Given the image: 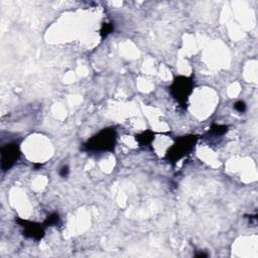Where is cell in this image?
Listing matches in <instances>:
<instances>
[{"label":"cell","mask_w":258,"mask_h":258,"mask_svg":"<svg viewBox=\"0 0 258 258\" xmlns=\"http://www.w3.org/2000/svg\"><path fill=\"white\" fill-rule=\"evenodd\" d=\"M116 142V132L114 129H104L93 136L85 144L88 151L108 152L114 149Z\"/></svg>","instance_id":"6da1fadb"},{"label":"cell","mask_w":258,"mask_h":258,"mask_svg":"<svg viewBox=\"0 0 258 258\" xmlns=\"http://www.w3.org/2000/svg\"><path fill=\"white\" fill-rule=\"evenodd\" d=\"M192 91L193 81L192 79L186 77L176 78L172 86V93L180 104L187 102V99L189 98Z\"/></svg>","instance_id":"7a4b0ae2"},{"label":"cell","mask_w":258,"mask_h":258,"mask_svg":"<svg viewBox=\"0 0 258 258\" xmlns=\"http://www.w3.org/2000/svg\"><path fill=\"white\" fill-rule=\"evenodd\" d=\"M195 136H191V137H182L181 139H179L175 144H173V146L172 149L168 152L167 157L171 160H179L180 158H182L185 155H187V153H189L195 144Z\"/></svg>","instance_id":"3957f363"},{"label":"cell","mask_w":258,"mask_h":258,"mask_svg":"<svg viewBox=\"0 0 258 258\" xmlns=\"http://www.w3.org/2000/svg\"><path fill=\"white\" fill-rule=\"evenodd\" d=\"M20 156L19 145L16 142L4 145L1 150V166L3 172L9 170Z\"/></svg>","instance_id":"277c9868"},{"label":"cell","mask_w":258,"mask_h":258,"mask_svg":"<svg viewBox=\"0 0 258 258\" xmlns=\"http://www.w3.org/2000/svg\"><path fill=\"white\" fill-rule=\"evenodd\" d=\"M22 227H24L23 233L27 237L34 238V239H41L44 235V230L42 229V227H40V225L33 226V223H30V225H25Z\"/></svg>","instance_id":"5b68a950"},{"label":"cell","mask_w":258,"mask_h":258,"mask_svg":"<svg viewBox=\"0 0 258 258\" xmlns=\"http://www.w3.org/2000/svg\"><path fill=\"white\" fill-rule=\"evenodd\" d=\"M59 221V216L57 214H54L53 216H51L50 218L48 217V221H47V225H53V224H57Z\"/></svg>","instance_id":"8992f818"},{"label":"cell","mask_w":258,"mask_h":258,"mask_svg":"<svg viewBox=\"0 0 258 258\" xmlns=\"http://www.w3.org/2000/svg\"><path fill=\"white\" fill-rule=\"evenodd\" d=\"M234 107H235V109L237 110V111H239V112H244L245 110H246V105H245V103L242 102V101L237 102V103L234 105Z\"/></svg>","instance_id":"52a82bcc"},{"label":"cell","mask_w":258,"mask_h":258,"mask_svg":"<svg viewBox=\"0 0 258 258\" xmlns=\"http://www.w3.org/2000/svg\"><path fill=\"white\" fill-rule=\"evenodd\" d=\"M68 173H69V169H68V167H64V168L62 169L60 174H61L62 176H66V175H68Z\"/></svg>","instance_id":"ba28073f"}]
</instances>
